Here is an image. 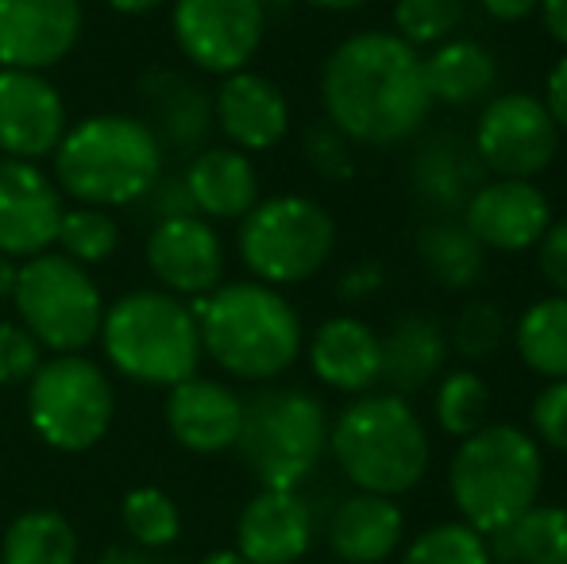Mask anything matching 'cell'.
Returning <instances> with one entry per match:
<instances>
[{
	"label": "cell",
	"instance_id": "obj_13",
	"mask_svg": "<svg viewBox=\"0 0 567 564\" xmlns=\"http://www.w3.org/2000/svg\"><path fill=\"white\" fill-rule=\"evenodd\" d=\"M143 256H147L158 286L174 298H205L225 283V240H220L217 225L197 213L155 221Z\"/></svg>",
	"mask_w": 567,
	"mask_h": 564
},
{
	"label": "cell",
	"instance_id": "obj_11",
	"mask_svg": "<svg viewBox=\"0 0 567 564\" xmlns=\"http://www.w3.org/2000/svg\"><path fill=\"white\" fill-rule=\"evenodd\" d=\"M267 20L262 0H174L171 31L189 66L228 78L259 54Z\"/></svg>",
	"mask_w": 567,
	"mask_h": 564
},
{
	"label": "cell",
	"instance_id": "obj_50",
	"mask_svg": "<svg viewBox=\"0 0 567 564\" xmlns=\"http://www.w3.org/2000/svg\"><path fill=\"white\" fill-rule=\"evenodd\" d=\"M197 564H251V561H247L239 550H213V553H205Z\"/></svg>",
	"mask_w": 567,
	"mask_h": 564
},
{
	"label": "cell",
	"instance_id": "obj_18",
	"mask_svg": "<svg viewBox=\"0 0 567 564\" xmlns=\"http://www.w3.org/2000/svg\"><path fill=\"white\" fill-rule=\"evenodd\" d=\"M143 124L155 132L158 147L174 155H197L209 143L213 129V93L197 78L182 74L174 66H155L140 78Z\"/></svg>",
	"mask_w": 567,
	"mask_h": 564
},
{
	"label": "cell",
	"instance_id": "obj_9",
	"mask_svg": "<svg viewBox=\"0 0 567 564\" xmlns=\"http://www.w3.org/2000/svg\"><path fill=\"white\" fill-rule=\"evenodd\" d=\"M12 301L20 325L54 356L85 352L105 321V298L82 264L62 252H39L16 271Z\"/></svg>",
	"mask_w": 567,
	"mask_h": 564
},
{
	"label": "cell",
	"instance_id": "obj_38",
	"mask_svg": "<svg viewBox=\"0 0 567 564\" xmlns=\"http://www.w3.org/2000/svg\"><path fill=\"white\" fill-rule=\"evenodd\" d=\"M306 163L321 174L324 182H351L355 178V155H351V140L343 136L337 124L313 121L301 136Z\"/></svg>",
	"mask_w": 567,
	"mask_h": 564
},
{
	"label": "cell",
	"instance_id": "obj_24",
	"mask_svg": "<svg viewBox=\"0 0 567 564\" xmlns=\"http://www.w3.org/2000/svg\"><path fill=\"white\" fill-rule=\"evenodd\" d=\"M182 178L194 197L197 217L205 221H239L259 205V171L251 155L236 147H202L189 155Z\"/></svg>",
	"mask_w": 567,
	"mask_h": 564
},
{
	"label": "cell",
	"instance_id": "obj_5",
	"mask_svg": "<svg viewBox=\"0 0 567 564\" xmlns=\"http://www.w3.org/2000/svg\"><path fill=\"white\" fill-rule=\"evenodd\" d=\"M540 483L545 452L537 437L517 425H483L478 433L463 437L449 468V491L460 522L483 537L537 503Z\"/></svg>",
	"mask_w": 567,
	"mask_h": 564
},
{
	"label": "cell",
	"instance_id": "obj_40",
	"mask_svg": "<svg viewBox=\"0 0 567 564\" xmlns=\"http://www.w3.org/2000/svg\"><path fill=\"white\" fill-rule=\"evenodd\" d=\"M533 437L556 452H567V379H553L545 391L533 399Z\"/></svg>",
	"mask_w": 567,
	"mask_h": 564
},
{
	"label": "cell",
	"instance_id": "obj_43",
	"mask_svg": "<svg viewBox=\"0 0 567 564\" xmlns=\"http://www.w3.org/2000/svg\"><path fill=\"white\" fill-rule=\"evenodd\" d=\"M382 283H386V267H382L379 259H363V264L348 267V271L340 275L337 294L348 301H363V298H374V294L382 290Z\"/></svg>",
	"mask_w": 567,
	"mask_h": 564
},
{
	"label": "cell",
	"instance_id": "obj_37",
	"mask_svg": "<svg viewBox=\"0 0 567 564\" xmlns=\"http://www.w3.org/2000/svg\"><path fill=\"white\" fill-rule=\"evenodd\" d=\"M506 340V317L494 301L475 298L455 314L452 332H449V348L463 356V360H486L494 356Z\"/></svg>",
	"mask_w": 567,
	"mask_h": 564
},
{
	"label": "cell",
	"instance_id": "obj_23",
	"mask_svg": "<svg viewBox=\"0 0 567 564\" xmlns=\"http://www.w3.org/2000/svg\"><path fill=\"white\" fill-rule=\"evenodd\" d=\"M309 368L324 387L367 394L382 379V340L359 317H329L309 340Z\"/></svg>",
	"mask_w": 567,
	"mask_h": 564
},
{
	"label": "cell",
	"instance_id": "obj_48",
	"mask_svg": "<svg viewBox=\"0 0 567 564\" xmlns=\"http://www.w3.org/2000/svg\"><path fill=\"white\" fill-rule=\"evenodd\" d=\"M101 564H163L158 557H151V550H109Z\"/></svg>",
	"mask_w": 567,
	"mask_h": 564
},
{
	"label": "cell",
	"instance_id": "obj_22",
	"mask_svg": "<svg viewBox=\"0 0 567 564\" xmlns=\"http://www.w3.org/2000/svg\"><path fill=\"white\" fill-rule=\"evenodd\" d=\"M483 182L486 166L475 143L455 136V132H436V136L421 140V147L410 158V194L433 217L463 213V205Z\"/></svg>",
	"mask_w": 567,
	"mask_h": 564
},
{
	"label": "cell",
	"instance_id": "obj_25",
	"mask_svg": "<svg viewBox=\"0 0 567 564\" xmlns=\"http://www.w3.org/2000/svg\"><path fill=\"white\" fill-rule=\"evenodd\" d=\"M405 537V514L394 499L355 491L329 519V550L343 564H382Z\"/></svg>",
	"mask_w": 567,
	"mask_h": 564
},
{
	"label": "cell",
	"instance_id": "obj_2",
	"mask_svg": "<svg viewBox=\"0 0 567 564\" xmlns=\"http://www.w3.org/2000/svg\"><path fill=\"white\" fill-rule=\"evenodd\" d=\"M202 352L220 371L247 383H267L293 368L306 348L298 309L278 286L267 283H220L213 294L194 298Z\"/></svg>",
	"mask_w": 567,
	"mask_h": 564
},
{
	"label": "cell",
	"instance_id": "obj_47",
	"mask_svg": "<svg viewBox=\"0 0 567 564\" xmlns=\"http://www.w3.org/2000/svg\"><path fill=\"white\" fill-rule=\"evenodd\" d=\"M109 8H113L116 16H147L155 12L158 4H166V0H105Z\"/></svg>",
	"mask_w": 567,
	"mask_h": 564
},
{
	"label": "cell",
	"instance_id": "obj_16",
	"mask_svg": "<svg viewBox=\"0 0 567 564\" xmlns=\"http://www.w3.org/2000/svg\"><path fill=\"white\" fill-rule=\"evenodd\" d=\"M66 129V101L51 78L0 66V155L35 163L54 155Z\"/></svg>",
	"mask_w": 567,
	"mask_h": 564
},
{
	"label": "cell",
	"instance_id": "obj_30",
	"mask_svg": "<svg viewBox=\"0 0 567 564\" xmlns=\"http://www.w3.org/2000/svg\"><path fill=\"white\" fill-rule=\"evenodd\" d=\"M0 564H78V530L66 514L23 511L0 542Z\"/></svg>",
	"mask_w": 567,
	"mask_h": 564
},
{
	"label": "cell",
	"instance_id": "obj_10",
	"mask_svg": "<svg viewBox=\"0 0 567 564\" xmlns=\"http://www.w3.org/2000/svg\"><path fill=\"white\" fill-rule=\"evenodd\" d=\"M116 414V391L105 368L82 352L43 360L28 379V422L59 452H90L105 441Z\"/></svg>",
	"mask_w": 567,
	"mask_h": 564
},
{
	"label": "cell",
	"instance_id": "obj_8",
	"mask_svg": "<svg viewBox=\"0 0 567 564\" xmlns=\"http://www.w3.org/2000/svg\"><path fill=\"white\" fill-rule=\"evenodd\" d=\"M236 248L259 283L298 286L329 264L337 248V221L313 197L278 194L239 217Z\"/></svg>",
	"mask_w": 567,
	"mask_h": 564
},
{
	"label": "cell",
	"instance_id": "obj_32",
	"mask_svg": "<svg viewBox=\"0 0 567 564\" xmlns=\"http://www.w3.org/2000/svg\"><path fill=\"white\" fill-rule=\"evenodd\" d=\"M120 522L140 550H166L182 537V511L163 488H132L120 499Z\"/></svg>",
	"mask_w": 567,
	"mask_h": 564
},
{
	"label": "cell",
	"instance_id": "obj_27",
	"mask_svg": "<svg viewBox=\"0 0 567 564\" xmlns=\"http://www.w3.org/2000/svg\"><path fill=\"white\" fill-rule=\"evenodd\" d=\"M421 70H425V90L433 105H475L491 98L498 85V59L475 39H444L429 59H421Z\"/></svg>",
	"mask_w": 567,
	"mask_h": 564
},
{
	"label": "cell",
	"instance_id": "obj_21",
	"mask_svg": "<svg viewBox=\"0 0 567 564\" xmlns=\"http://www.w3.org/2000/svg\"><path fill=\"white\" fill-rule=\"evenodd\" d=\"M166 429L182 449L197 457H217L236 449L239 425H244V399L217 379L189 376L166 387Z\"/></svg>",
	"mask_w": 567,
	"mask_h": 564
},
{
	"label": "cell",
	"instance_id": "obj_14",
	"mask_svg": "<svg viewBox=\"0 0 567 564\" xmlns=\"http://www.w3.org/2000/svg\"><path fill=\"white\" fill-rule=\"evenodd\" d=\"M62 189L28 158H0V256L31 259L59 236Z\"/></svg>",
	"mask_w": 567,
	"mask_h": 564
},
{
	"label": "cell",
	"instance_id": "obj_12",
	"mask_svg": "<svg viewBox=\"0 0 567 564\" xmlns=\"http://www.w3.org/2000/svg\"><path fill=\"white\" fill-rule=\"evenodd\" d=\"M471 143L491 174L533 182L540 171L553 166L556 151H560V129L548 116L545 101L517 90L502 93L483 109Z\"/></svg>",
	"mask_w": 567,
	"mask_h": 564
},
{
	"label": "cell",
	"instance_id": "obj_42",
	"mask_svg": "<svg viewBox=\"0 0 567 564\" xmlns=\"http://www.w3.org/2000/svg\"><path fill=\"white\" fill-rule=\"evenodd\" d=\"M537 264L540 275L553 283V290L567 298V221H553L545 228V236L537 244Z\"/></svg>",
	"mask_w": 567,
	"mask_h": 564
},
{
	"label": "cell",
	"instance_id": "obj_34",
	"mask_svg": "<svg viewBox=\"0 0 567 564\" xmlns=\"http://www.w3.org/2000/svg\"><path fill=\"white\" fill-rule=\"evenodd\" d=\"M436 422L449 437H471L478 433V429L486 425V418H491V387H486L483 376H475V371H449V376L441 379V387H436Z\"/></svg>",
	"mask_w": 567,
	"mask_h": 564
},
{
	"label": "cell",
	"instance_id": "obj_45",
	"mask_svg": "<svg viewBox=\"0 0 567 564\" xmlns=\"http://www.w3.org/2000/svg\"><path fill=\"white\" fill-rule=\"evenodd\" d=\"M478 4H483V12L494 16V20L517 23V20H525V16L537 12L540 0H478Z\"/></svg>",
	"mask_w": 567,
	"mask_h": 564
},
{
	"label": "cell",
	"instance_id": "obj_19",
	"mask_svg": "<svg viewBox=\"0 0 567 564\" xmlns=\"http://www.w3.org/2000/svg\"><path fill=\"white\" fill-rule=\"evenodd\" d=\"M213 121L228 140V147L255 155V151H270L286 140L290 101L270 78L255 74V70H236V74L220 78V90L213 93Z\"/></svg>",
	"mask_w": 567,
	"mask_h": 564
},
{
	"label": "cell",
	"instance_id": "obj_36",
	"mask_svg": "<svg viewBox=\"0 0 567 564\" xmlns=\"http://www.w3.org/2000/svg\"><path fill=\"white\" fill-rule=\"evenodd\" d=\"M463 0H394V28L410 47H436L463 23Z\"/></svg>",
	"mask_w": 567,
	"mask_h": 564
},
{
	"label": "cell",
	"instance_id": "obj_41",
	"mask_svg": "<svg viewBox=\"0 0 567 564\" xmlns=\"http://www.w3.org/2000/svg\"><path fill=\"white\" fill-rule=\"evenodd\" d=\"M135 205L147 213L151 225H155V221L189 217V213H197L194 209V197H189V189H186V178H182V174H166V171L158 174V182Z\"/></svg>",
	"mask_w": 567,
	"mask_h": 564
},
{
	"label": "cell",
	"instance_id": "obj_46",
	"mask_svg": "<svg viewBox=\"0 0 567 564\" xmlns=\"http://www.w3.org/2000/svg\"><path fill=\"white\" fill-rule=\"evenodd\" d=\"M537 12H540V20H545L548 35L560 47H567V0H540Z\"/></svg>",
	"mask_w": 567,
	"mask_h": 564
},
{
	"label": "cell",
	"instance_id": "obj_26",
	"mask_svg": "<svg viewBox=\"0 0 567 564\" xmlns=\"http://www.w3.org/2000/svg\"><path fill=\"white\" fill-rule=\"evenodd\" d=\"M382 379L394 394L425 391L449 363V332L429 314L405 309L386 332H382Z\"/></svg>",
	"mask_w": 567,
	"mask_h": 564
},
{
	"label": "cell",
	"instance_id": "obj_53",
	"mask_svg": "<svg viewBox=\"0 0 567 564\" xmlns=\"http://www.w3.org/2000/svg\"><path fill=\"white\" fill-rule=\"evenodd\" d=\"M340 564H343V561H340Z\"/></svg>",
	"mask_w": 567,
	"mask_h": 564
},
{
	"label": "cell",
	"instance_id": "obj_7",
	"mask_svg": "<svg viewBox=\"0 0 567 564\" xmlns=\"http://www.w3.org/2000/svg\"><path fill=\"white\" fill-rule=\"evenodd\" d=\"M236 452L259 488L298 491L329 452V414L301 387H270L244 399Z\"/></svg>",
	"mask_w": 567,
	"mask_h": 564
},
{
	"label": "cell",
	"instance_id": "obj_6",
	"mask_svg": "<svg viewBox=\"0 0 567 564\" xmlns=\"http://www.w3.org/2000/svg\"><path fill=\"white\" fill-rule=\"evenodd\" d=\"M101 345L109 363L140 387H174L197 376L202 332L194 309L166 290H132L105 306Z\"/></svg>",
	"mask_w": 567,
	"mask_h": 564
},
{
	"label": "cell",
	"instance_id": "obj_3",
	"mask_svg": "<svg viewBox=\"0 0 567 564\" xmlns=\"http://www.w3.org/2000/svg\"><path fill=\"white\" fill-rule=\"evenodd\" d=\"M163 174V147L140 116L101 113L70 124L54 147V186L78 205H135Z\"/></svg>",
	"mask_w": 567,
	"mask_h": 564
},
{
	"label": "cell",
	"instance_id": "obj_20",
	"mask_svg": "<svg viewBox=\"0 0 567 564\" xmlns=\"http://www.w3.org/2000/svg\"><path fill=\"white\" fill-rule=\"evenodd\" d=\"M313 506L298 491L262 488L236 519V550L251 564H298L313 545Z\"/></svg>",
	"mask_w": 567,
	"mask_h": 564
},
{
	"label": "cell",
	"instance_id": "obj_51",
	"mask_svg": "<svg viewBox=\"0 0 567 564\" xmlns=\"http://www.w3.org/2000/svg\"><path fill=\"white\" fill-rule=\"evenodd\" d=\"M306 4L321 8V12H351V8H363L367 0H306Z\"/></svg>",
	"mask_w": 567,
	"mask_h": 564
},
{
	"label": "cell",
	"instance_id": "obj_35",
	"mask_svg": "<svg viewBox=\"0 0 567 564\" xmlns=\"http://www.w3.org/2000/svg\"><path fill=\"white\" fill-rule=\"evenodd\" d=\"M402 564H494L486 537L467 522H436L405 550Z\"/></svg>",
	"mask_w": 567,
	"mask_h": 564
},
{
	"label": "cell",
	"instance_id": "obj_44",
	"mask_svg": "<svg viewBox=\"0 0 567 564\" xmlns=\"http://www.w3.org/2000/svg\"><path fill=\"white\" fill-rule=\"evenodd\" d=\"M540 101H545L556 129L567 132V54L553 66V74H548V82H545V98Z\"/></svg>",
	"mask_w": 567,
	"mask_h": 564
},
{
	"label": "cell",
	"instance_id": "obj_29",
	"mask_svg": "<svg viewBox=\"0 0 567 564\" xmlns=\"http://www.w3.org/2000/svg\"><path fill=\"white\" fill-rule=\"evenodd\" d=\"M413 248H417V264L429 271V279L444 290H467L486 271V248L467 233L463 221H429L413 240Z\"/></svg>",
	"mask_w": 567,
	"mask_h": 564
},
{
	"label": "cell",
	"instance_id": "obj_1",
	"mask_svg": "<svg viewBox=\"0 0 567 564\" xmlns=\"http://www.w3.org/2000/svg\"><path fill=\"white\" fill-rule=\"evenodd\" d=\"M321 105L324 121L363 147L417 136L433 113L417 47L390 31L348 35L321 66Z\"/></svg>",
	"mask_w": 567,
	"mask_h": 564
},
{
	"label": "cell",
	"instance_id": "obj_52",
	"mask_svg": "<svg viewBox=\"0 0 567 564\" xmlns=\"http://www.w3.org/2000/svg\"><path fill=\"white\" fill-rule=\"evenodd\" d=\"M290 4H293V0H262L267 16H270V12H290Z\"/></svg>",
	"mask_w": 567,
	"mask_h": 564
},
{
	"label": "cell",
	"instance_id": "obj_28",
	"mask_svg": "<svg viewBox=\"0 0 567 564\" xmlns=\"http://www.w3.org/2000/svg\"><path fill=\"white\" fill-rule=\"evenodd\" d=\"M494 564H567V511L564 506H525L502 530L486 534Z\"/></svg>",
	"mask_w": 567,
	"mask_h": 564
},
{
	"label": "cell",
	"instance_id": "obj_39",
	"mask_svg": "<svg viewBox=\"0 0 567 564\" xmlns=\"http://www.w3.org/2000/svg\"><path fill=\"white\" fill-rule=\"evenodd\" d=\"M43 363V345L20 321H0V387H28Z\"/></svg>",
	"mask_w": 567,
	"mask_h": 564
},
{
	"label": "cell",
	"instance_id": "obj_15",
	"mask_svg": "<svg viewBox=\"0 0 567 564\" xmlns=\"http://www.w3.org/2000/svg\"><path fill=\"white\" fill-rule=\"evenodd\" d=\"M82 0H0V66H59L82 39Z\"/></svg>",
	"mask_w": 567,
	"mask_h": 564
},
{
	"label": "cell",
	"instance_id": "obj_33",
	"mask_svg": "<svg viewBox=\"0 0 567 564\" xmlns=\"http://www.w3.org/2000/svg\"><path fill=\"white\" fill-rule=\"evenodd\" d=\"M54 244L62 248V256L82 267L109 264L120 252V221L97 205H78V209L62 213Z\"/></svg>",
	"mask_w": 567,
	"mask_h": 564
},
{
	"label": "cell",
	"instance_id": "obj_49",
	"mask_svg": "<svg viewBox=\"0 0 567 564\" xmlns=\"http://www.w3.org/2000/svg\"><path fill=\"white\" fill-rule=\"evenodd\" d=\"M16 259H8V256H0V301L4 298H12V286H16Z\"/></svg>",
	"mask_w": 567,
	"mask_h": 564
},
{
	"label": "cell",
	"instance_id": "obj_31",
	"mask_svg": "<svg viewBox=\"0 0 567 564\" xmlns=\"http://www.w3.org/2000/svg\"><path fill=\"white\" fill-rule=\"evenodd\" d=\"M517 356L529 371L545 379H567V298L553 294V298L533 301L522 314L514 332Z\"/></svg>",
	"mask_w": 567,
	"mask_h": 564
},
{
	"label": "cell",
	"instance_id": "obj_17",
	"mask_svg": "<svg viewBox=\"0 0 567 564\" xmlns=\"http://www.w3.org/2000/svg\"><path fill=\"white\" fill-rule=\"evenodd\" d=\"M463 225L491 252H529L553 225V205L533 182L494 178L483 182L463 205Z\"/></svg>",
	"mask_w": 567,
	"mask_h": 564
},
{
	"label": "cell",
	"instance_id": "obj_4",
	"mask_svg": "<svg viewBox=\"0 0 567 564\" xmlns=\"http://www.w3.org/2000/svg\"><path fill=\"white\" fill-rule=\"evenodd\" d=\"M332 460L355 491L398 499L429 472L433 444L402 394H359L329 429Z\"/></svg>",
	"mask_w": 567,
	"mask_h": 564
}]
</instances>
